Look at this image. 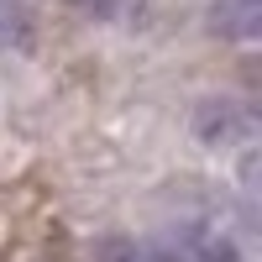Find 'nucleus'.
<instances>
[{
	"instance_id": "obj_1",
	"label": "nucleus",
	"mask_w": 262,
	"mask_h": 262,
	"mask_svg": "<svg viewBox=\"0 0 262 262\" xmlns=\"http://www.w3.org/2000/svg\"><path fill=\"white\" fill-rule=\"evenodd\" d=\"M194 137H200L210 152H231L252 142V111L236 100H205L194 111Z\"/></svg>"
},
{
	"instance_id": "obj_2",
	"label": "nucleus",
	"mask_w": 262,
	"mask_h": 262,
	"mask_svg": "<svg viewBox=\"0 0 262 262\" xmlns=\"http://www.w3.org/2000/svg\"><path fill=\"white\" fill-rule=\"evenodd\" d=\"M210 27H215V37L252 42L262 32V0H215L210 6Z\"/></svg>"
},
{
	"instance_id": "obj_3",
	"label": "nucleus",
	"mask_w": 262,
	"mask_h": 262,
	"mask_svg": "<svg viewBox=\"0 0 262 262\" xmlns=\"http://www.w3.org/2000/svg\"><path fill=\"white\" fill-rule=\"evenodd\" d=\"M173 252H179V262H242V252H236L231 236L205 231V226H189L179 242H173Z\"/></svg>"
},
{
	"instance_id": "obj_4",
	"label": "nucleus",
	"mask_w": 262,
	"mask_h": 262,
	"mask_svg": "<svg viewBox=\"0 0 262 262\" xmlns=\"http://www.w3.org/2000/svg\"><path fill=\"white\" fill-rule=\"evenodd\" d=\"M21 21H27L21 0H0V42H11V37L21 32Z\"/></svg>"
},
{
	"instance_id": "obj_5",
	"label": "nucleus",
	"mask_w": 262,
	"mask_h": 262,
	"mask_svg": "<svg viewBox=\"0 0 262 262\" xmlns=\"http://www.w3.org/2000/svg\"><path fill=\"white\" fill-rule=\"evenodd\" d=\"M69 6H74V11H84V16H95V21H100V16H111V11H116V0H69Z\"/></svg>"
}]
</instances>
